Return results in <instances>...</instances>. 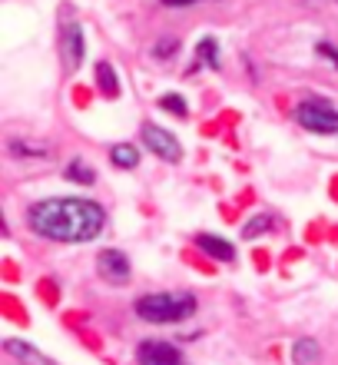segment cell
<instances>
[{
	"mask_svg": "<svg viewBox=\"0 0 338 365\" xmlns=\"http://www.w3.org/2000/svg\"><path fill=\"white\" fill-rule=\"evenodd\" d=\"M315 53H322V57H329V60H332V67H338V50L332 47V43H319V47H315Z\"/></svg>",
	"mask_w": 338,
	"mask_h": 365,
	"instance_id": "cell-18",
	"label": "cell"
},
{
	"mask_svg": "<svg viewBox=\"0 0 338 365\" xmlns=\"http://www.w3.org/2000/svg\"><path fill=\"white\" fill-rule=\"evenodd\" d=\"M83 50H87V43H83V30H80V24H70V27H63V34H60V53H63V67H67V70H77L80 63H83Z\"/></svg>",
	"mask_w": 338,
	"mask_h": 365,
	"instance_id": "cell-6",
	"label": "cell"
},
{
	"mask_svg": "<svg viewBox=\"0 0 338 365\" xmlns=\"http://www.w3.org/2000/svg\"><path fill=\"white\" fill-rule=\"evenodd\" d=\"M143 143L149 153H156L159 160H166V163H179V156H183L179 140H176L169 130H163V126H156V123L143 126Z\"/></svg>",
	"mask_w": 338,
	"mask_h": 365,
	"instance_id": "cell-4",
	"label": "cell"
},
{
	"mask_svg": "<svg viewBox=\"0 0 338 365\" xmlns=\"http://www.w3.org/2000/svg\"><path fill=\"white\" fill-rule=\"evenodd\" d=\"M4 349H7L10 359H17V362H23V365H57V362H50L43 352H37L30 342H20V339H7Z\"/></svg>",
	"mask_w": 338,
	"mask_h": 365,
	"instance_id": "cell-9",
	"label": "cell"
},
{
	"mask_svg": "<svg viewBox=\"0 0 338 365\" xmlns=\"http://www.w3.org/2000/svg\"><path fill=\"white\" fill-rule=\"evenodd\" d=\"M103 206L80 196H53L30 206V226L37 236L53 242H90L103 230Z\"/></svg>",
	"mask_w": 338,
	"mask_h": 365,
	"instance_id": "cell-1",
	"label": "cell"
},
{
	"mask_svg": "<svg viewBox=\"0 0 338 365\" xmlns=\"http://www.w3.org/2000/svg\"><path fill=\"white\" fill-rule=\"evenodd\" d=\"M166 7H189V4H196V0H163Z\"/></svg>",
	"mask_w": 338,
	"mask_h": 365,
	"instance_id": "cell-20",
	"label": "cell"
},
{
	"mask_svg": "<svg viewBox=\"0 0 338 365\" xmlns=\"http://www.w3.org/2000/svg\"><path fill=\"white\" fill-rule=\"evenodd\" d=\"M10 150H14V153H27V156H40L43 153V150H37V146H23V143H17V140H14V143H10Z\"/></svg>",
	"mask_w": 338,
	"mask_h": 365,
	"instance_id": "cell-19",
	"label": "cell"
},
{
	"mask_svg": "<svg viewBox=\"0 0 338 365\" xmlns=\"http://www.w3.org/2000/svg\"><path fill=\"white\" fill-rule=\"evenodd\" d=\"M196 246L206 252V256H213L219 262H232L236 259V246L226 242L223 236H213V232H203V236H196Z\"/></svg>",
	"mask_w": 338,
	"mask_h": 365,
	"instance_id": "cell-8",
	"label": "cell"
},
{
	"mask_svg": "<svg viewBox=\"0 0 338 365\" xmlns=\"http://www.w3.org/2000/svg\"><path fill=\"white\" fill-rule=\"evenodd\" d=\"M196 312V299L189 292H149V296L136 299V316L146 322H179Z\"/></svg>",
	"mask_w": 338,
	"mask_h": 365,
	"instance_id": "cell-2",
	"label": "cell"
},
{
	"mask_svg": "<svg viewBox=\"0 0 338 365\" xmlns=\"http://www.w3.org/2000/svg\"><path fill=\"white\" fill-rule=\"evenodd\" d=\"M159 106H163V110H169L173 116H186V110H189V106H186V100H183L179 93H166V96H159Z\"/></svg>",
	"mask_w": 338,
	"mask_h": 365,
	"instance_id": "cell-15",
	"label": "cell"
},
{
	"mask_svg": "<svg viewBox=\"0 0 338 365\" xmlns=\"http://www.w3.org/2000/svg\"><path fill=\"white\" fill-rule=\"evenodd\" d=\"M97 83H100V90H103L107 96H116V93H120V83H116V70L110 67L107 60H103V63H97Z\"/></svg>",
	"mask_w": 338,
	"mask_h": 365,
	"instance_id": "cell-13",
	"label": "cell"
},
{
	"mask_svg": "<svg viewBox=\"0 0 338 365\" xmlns=\"http://www.w3.org/2000/svg\"><path fill=\"white\" fill-rule=\"evenodd\" d=\"M110 156H113V163L120 166V170H133V166L139 163V150H136L133 143H116Z\"/></svg>",
	"mask_w": 338,
	"mask_h": 365,
	"instance_id": "cell-12",
	"label": "cell"
},
{
	"mask_svg": "<svg viewBox=\"0 0 338 365\" xmlns=\"http://www.w3.org/2000/svg\"><path fill=\"white\" fill-rule=\"evenodd\" d=\"M295 120L312 133H338V110L329 100H305L295 106Z\"/></svg>",
	"mask_w": 338,
	"mask_h": 365,
	"instance_id": "cell-3",
	"label": "cell"
},
{
	"mask_svg": "<svg viewBox=\"0 0 338 365\" xmlns=\"http://www.w3.org/2000/svg\"><path fill=\"white\" fill-rule=\"evenodd\" d=\"M196 67H213V70L219 67V43H216L213 37L199 40V47H196Z\"/></svg>",
	"mask_w": 338,
	"mask_h": 365,
	"instance_id": "cell-11",
	"label": "cell"
},
{
	"mask_svg": "<svg viewBox=\"0 0 338 365\" xmlns=\"http://www.w3.org/2000/svg\"><path fill=\"white\" fill-rule=\"evenodd\" d=\"M262 230H272V216H255L252 222H245L242 236H245V240H252V236H255V232H262Z\"/></svg>",
	"mask_w": 338,
	"mask_h": 365,
	"instance_id": "cell-16",
	"label": "cell"
},
{
	"mask_svg": "<svg viewBox=\"0 0 338 365\" xmlns=\"http://www.w3.org/2000/svg\"><path fill=\"white\" fill-rule=\"evenodd\" d=\"M67 180H73V182H93L97 180V173H93V170H90L87 163H83V160H70V166H67Z\"/></svg>",
	"mask_w": 338,
	"mask_h": 365,
	"instance_id": "cell-14",
	"label": "cell"
},
{
	"mask_svg": "<svg viewBox=\"0 0 338 365\" xmlns=\"http://www.w3.org/2000/svg\"><path fill=\"white\" fill-rule=\"evenodd\" d=\"M97 266H100V276L116 282V286H123L126 279H130V259L120 250H103L97 256Z\"/></svg>",
	"mask_w": 338,
	"mask_h": 365,
	"instance_id": "cell-7",
	"label": "cell"
},
{
	"mask_svg": "<svg viewBox=\"0 0 338 365\" xmlns=\"http://www.w3.org/2000/svg\"><path fill=\"white\" fill-rule=\"evenodd\" d=\"M153 53L156 57H163V60H169V53H176V40H159L153 47Z\"/></svg>",
	"mask_w": 338,
	"mask_h": 365,
	"instance_id": "cell-17",
	"label": "cell"
},
{
	"mask_svg": "<svg viewBox=\"0 0 338 365\" xmlns=\"http://www.w3.org/2000/svg\"><path fill=\"white\" fill-rule=\"evenodd\" d=\"M322 359V349L315 339H295L292 342V362L295 365H315Z\"/></svg>",
	"mask_w": 338,
	"mask_h": 365,
	"instance_id": "cell-10",
	"label": "cell"
},
{
	"mask_svg": "<svg viewBox=\"0 0 338 365\" xmlns=\"http://www.w3.org/2000/svg\"><path fill=\"white\" fill-rule=\"evenodd\" d=\"M136 359H139V365H186L183 352H179L173 342H156V339L139 342Z\"/></svg>",
	"mask_w": 338,
	"mask_h": 365,
	"instance_id": "cell-5",
	"label": "cell"
}]
</instances>
